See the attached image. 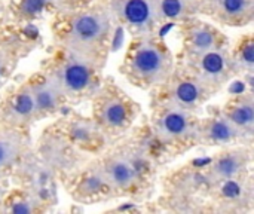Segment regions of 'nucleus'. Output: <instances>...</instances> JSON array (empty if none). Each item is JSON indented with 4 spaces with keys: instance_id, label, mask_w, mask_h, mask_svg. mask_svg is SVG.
<instances>
[{
    "instance_id": "nucleus-1",
    "label": "nucleus",
    "mask_w": 254,
    "mask_h": 214,
    "mask_svg": "<svg viewBox=\"0 0 254 214\" xmlns=\"http://www.w3.org/2000/svg\"><path fill=\"white\" fill-rule=\"evenodd\" d=\"M128 77L141 86L164 83L170 79L171 55L167 48L149 39L137 40L125 61Z\"/></svg>"
},
{
    "instance_id": "nucleus-2",
    "label": "nucleus",
    "mask_w": 254,
    "mask_h": 214,
    "mask_svg": "<svg viewBox=\"0 0 254 214\" xmlns=\"http://www.w3.org/2000/svg\"><path fill=\"white\" fill-rule=\"evenodd\" d=\"M110 31V19L106 12L85 10L71 16L67 22L64 43L68 51L76 52L91 61L89 55L101 48Z\"/></svg>"
},
{
    "instance_id": "nucleus-3",
    "label": "nucleus",
    "mask_w": 254,
    "mask_h": 214,
    "mask_svg": "<svg viewBox=\"0 0 254 214\" xmlns=\"http://www.w3.org/2000/svg\"><path fill=\"white\" fill-rule=\"evenodd\" d=\"M49 79L58 86L63 95H80L94 82L92 64L85 57L70 51V55L58 63Z\"/></svg>"
},
{
    "instance_id": "nucleus-4",
    "label": "nucleus",
    "mask_w": 254,
    "mask_h": 214,
    "mask_svg": "<svg viewBox=\"0 0 254 214\" xmlns=\"http://www.w3.org/2000/svg\"><path fill=\"white\" fill-rule=\"evenodd\" d=\"M155 131L164 143H183L198 139V125L189 110L164 103L155 116Z\"/></svg>"
},
{
    "instance_id": "nucleus-5",
    "label": "nucleus",
    "mask_w": 254,
    "mask_h": 214,
    "mask_svg": "<svg viewBox=\"0 0 254 214\" xmlns=\"http://www.w3.org/2000/svg\"><path fill=\"white\" fill-rule=\"evenodd\" d=\"M190 58L195 60L193 74L208 89L220 88L235 71L232 57L223 46L202 52L199 55H193Z\"/></svg>"
},
{
    "instance_id": "nucleus-6",
    "label": "nucleus",
    "mask_w": 254,
    "mask_h": 214,
    "mask_svg": "<svg viewBox=\"0 0 254 214\" xmlns=\"http://www.w3.org/2000/svg\"><path fill=\"white\" fill-rule=\"evenodd\" d=\"M95 115L100 127L109 131H118L125 128L131 122L132 104L121 92H112L101 95L95 104Z\"/></svg>"
},
{
    "instance_id": "nucleus-7",
    "label": "nucleus",
    "mask_w": 254,
    "mask_h": 214,
    "mask_svg": "<svg viewBox=\"0 0 254 214\" xmlns=\"http://www.w3.org/2000/svg\"><path fill=\"white\" fill-rule=\"evenodd\" d=\"M115 12L135 33L150 31L159 19L156 0H116Z\"/></svg>"
},
{
    "instance_id": "nucleus-8",
    "label": "nucleus",
    "mask_w": 254,
    "mask_h": 214,
    "mask_svg": "<svg viewBox=\"0 0 254 214\" xmlns=\"http://www.w3.org/2000/svg\"><path fill=\"white\" fill-rule=\"evenodd\" d=\"M170 83L171 86L165 103H170L173 106L192 112L208 98L210 89L193 73L177 77Z\"/></svg>"
},
{
    "instance_id": "nucleus-9",
    "label": "nucleus",
    "mask_w": 254,
    "mask_h": 214,
    "mask_svg": "<svg viewBox=\"0 0 254 214\" xmlns=\"http://www.w3.org/2000/svg\"><path fill=\"white\" fill-rule=\"evenodd\" d=\"M241 136L243 133L223 113L198 125V140L205 144H229Z\"/></svg>"
},
{
    "instance_id": "nucleus-10",
    "label": "nucleus",
    "mask_w": 254,
    "mask_h": 214,
    "mask_svg": "<svg viewBox=\"0 0 254 214\" xmlns=\"http://www.w3.org/2000/svg\"><path fill=\"white\" fill-rule=\"evenodd\" d=\"M101 171L110 188L119 191H129L135 186L138 180L140 168L131 159L124 156H116L112 158Z\"/></svg>"
},
{
    "instance_id": "nucleus-11",
    "label": "nucleus",
    "mask_w": 254,
    "mask_h": 214,
    "mask_svg": "<svg viewBox=\"0 0 254 214\" xmlns=\"http://www.w3.org/2000/svg\"><path fill=\"white\" fill-rule=\"evenodd\" d=\"M222 46H223L222 34L208 24L204 22L192 24L186 31V49L189 51L190 57Z\"/></svg>"
},
{
    "instance_id": "nucleus-12",
    "label": "nucleus",
    "mask_w": 254,
    "mask_h": 214,
    "mask_svg": "<svg viewBox=\"0 0 254 214\" xmlns=\"http://www.w3.org/2000/svg\"><path fill=\"white\" fill-rule=\"evenodd\" d=\"M223 115L244 134H252L254 127V100L252 94L238 95L223 109Z\"/></svg>"
},
{
    "instance_id": "nucleus-13",
    "label": "nucleus",
    "mask_w": 254,
    "mask_h": 214,
    "mask_svg": "<svg viewBox=\"0 0 254 214\" xmlns=\"http://www.w3.org/2000/svg\"><path fill=\"white\" fill-rule=\"evenodd\" d=\"M211 10L226 24H244L253 16V0H211Z\"/></svg>"
},
{
    "instance_id": "nucleus-14",
    "label": "nucleus",
    "mask_w": 254,
    "mask_h": 214,
    "mask_svg": "<svg viewBox=\"0 0 254 214\" xmlns=\"http://www.w3.org/2000/svg\"><path fill=\"white\" fill-rule=\"evenodd\" d=\"M247 165V155L243 150H229L217 156L211 165L210 176L214 182L238 177Z\"/></svg>"
},
{
    "instance_id": "nucleus-15",
    "label": "nucleus",
    "mask_w": 254,
    "mask_h": 214,
    "mask_svg": "<svg viewBox=\"0 0 254 214\" xmlns=\"http://www.w3.org/2000/svg\"><path fill=\"white\" fill-rule=\"evenodd\" d=\"M28 86L33 95L36 113H51L57 110V107L60 106V100L64 97L61 91L58 89V86L49 77L45 80L31 83Z\"/></svg>"
},
{
    "instance_id": "nucleus-16",
    "label": "nucleus",
    "mask_w": 254,
    "mask_h": 214,
    "mask_svg": "<svg viewBox=\"0 0 254 214\" xmlns=\"http://www.w3.org/2000/svg\"><path fill=\"white\" fill-rule=\"evenodd\" d=\"M36 113L33 95L30 91V86H25L19 89L9 104V118L13 122H25L28 118H31Z\"/></svg>"
},
{
    "instance_id": "nucleus-17",
    "label": "nucleus",
    "mask_w": 254,
    "mask_h": 214,
    "mask_svg": "<svg viewBox=\"0 0 254 214\" xmlns=\"http://www.w3.org/2000/svg\"><path fill=\"white\" fill-rule=\"evenodd\" d=\"M232 57V64L235 70H244L252 71L254 67V40L249 34L244 37L240 45L237 46V51Z\"/></svg>"
},
{
    "instance_id": "nucleus-18",
    "label": "nucleus",
    "mask_w": 254,
    "mask_h": 214,
    "mask_svg": "<svg viewBox=\"0 0 254 214\" xmlns=\"http://www.w3.org/2000/svg\"><path fill=\"white\" fill-rule=\"evenodd\" d=\"M21 149V140L16 134H0V171L9 167L18 156Z\"/></svg>"
},
{
    "instance_id": "nucleus-19",
    "label": "nucleus",
    "mask_w": 254,
    "mask_h": 214,
    "mask_svg": "<svg viewBox=\"0 0 254 214\" xmlns=\"http://www.w3.org/2000/svg\"><path fill=\"white\" fill-rule=\"evenodd\" d=\"M110 188V185L107 183L103 171H94L89 173L79 185V194L88 198H92L95 195H100V192H103L104 189Z\"/></svg>"
},
{
    "instance_id": "nucleus-20",
    "label": "nucleus",
    "mask_w": 254,
    "mask_h": 214,
    "mask_svg": "<svg viewBox=\"0 0 254 214\" xmlns=\"http://www.w3.org/2000/svg\"><path fill=\"white\" fill-rule=\"evenodd\" d=\"M156 6L159 19H176L183 16L188 10L186 0H156Z\"/></svg>"
},
{
    "instance_id": "nucleus-21",
    "label": "nucleus",
    "mask_w": 254,
    "mask_h": 214,
    "mask_svg": "<svg viewBox=\"0 0 254 214\" xmlns=\"http://www.w3.org/2000/svg\"><path fill=\"white\" fill-rule=\"evenodd\" d=\"M48 1L49 0H21L19 12L25 16H34L45 9Z\"/></svg>"
},
{
    "instance_id": "nucleus-22",
    "label": "nucleus",
    "mask_w": 254,
    "mask_h": 214,
    "mask_svg": "<svg viewBox=\"0 0 254 214\" xmlns=\"http://www.w3.org/2000/svg\"><path fill=\"white\" fill-rule=\"evenodd\" d=\"M33 210L34 207L30 200H16L15 203H12V207H10L12 213H31Z\"/></svg>"
},
{
    "instance_id": "nucleus-23",
    "label": "nucleus",
    "mask_w": 254,
    "mask_h": 214,
    "mask_svg": "<svg viewBox=\"0 0 254 214\" xmlns=\"http://www.w3.org/2000/svg\"><path fill=\"white\" fill-rule=\"evenodd\" d=\"M4 63H6V61H4V57L0 54V76H1V73H3V69H4Z\"/></svg>"
}]
</instances>
